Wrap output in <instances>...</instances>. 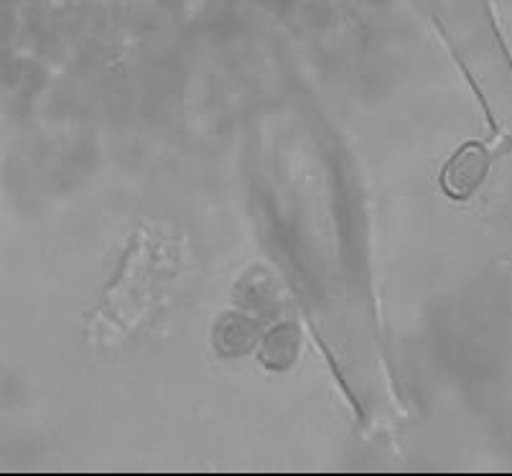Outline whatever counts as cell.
<instances>
[{"instance_id": "6da1fadb", "label": "cell", "mask_w": 512, "mask_h": 476, "mask_svg": "<svg viewBox=\"0 0 512 476\" xmlns=\"http://www.w3.org/2000/svg\"><path fill=\"white\" fill-rule=\"evenodd\" d=\"M487 174V153L482 146H464L462 151L451 158V163L444 171V186L451 196L464 199L479 186V181Z\"/></svg>"}]
</instances>
